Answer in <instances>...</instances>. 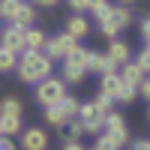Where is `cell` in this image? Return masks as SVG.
I'll use <instances>...</instances> for the list:
<instances>
[{"instance_id":"1","label":"cell","mask_w":150,"mask_h":150,"mask_svg":"<svg viewBox=\"0 0 150 150\" xmlns=\"http://www.w3.org/2000/svg\"><path fill=\"white\" fill-rule=\"evenodd\" d=\"M93 15H96V21H99V33H102L108 42L117 39V33L126 30L129 24H132V12H129V6H111V3H105L102 9H96Z\"/></svg>"},{"instance_id":"2","label":"cell","mask_w":150,"mask_h":150,"mask_svg":"<svg viewBox=\"0 0 150 150\" xmlns=\"http://www.w3.org/2000/svg\"><path fill=\"white\" fill-rule=\"evenodd\" d=\"M51 69H54V63L42 51H21V60H18V78L21 81L39 84L42 78H51Z\"/></svg>"},{"instance_id":"3","label":"cell","mask_w":150,"mask_h":150,"mask_svg":"<svg viewBox=\"0 0 150 150\" xmlns=\"http://www.w3.org/2000/svg\"><path fill=\"white\" fill-rule=\"evenodd\" d=\"M66 96V81L63 78H42L36 84V102L42 108H51V105H60Z\"/></svg>"},{"instance_id":"4","label":"cell","mask_w":150,"mask_h":150,"mask_svg":"<svg viewBox=\"0 0 150 150\" xmlns=\"http://www.w3.org/2000/svg\"><path fill=\"white\" fill-rule=\"evenodd\" d=\"M84 126V135H102V129H105V114L99 111V105L93 102H81V108H78V117H75Z\"/></svg>"},{"instance_id":"5","label":"cell","mask_w":150,"mask_h":150,"mask_svg":"<svg viewBox=\"0 0 150 150\" xmlns=\"http://www.w3.org/2000/svg\"><path fill=\"white\" fill-rule=\"evenodd\" d=\"M75 48H78V42H75L69 33H60V36H54V39H48V45H45V51H42V54L54 63V60H66V57L75 51Z\"/></svg>"},{"instance_id":"6","label":"cell","mask_w":150,"mask_h":150,"mask_svg":"<svg viewBox=\"0 0 150 150\" xmlns=\"http://www.w3.org/2000/svg\"><path fill=\"white\" fill-rule=\"evenodd\" d=\"M21 150H48V132L42 126H27L21 132Z\"/></svg>"},{"instance_id":"7","label":"cell","mask_w":150,"mask_h":150,"mask_svg":"<svg viewBox=\"0 0 150 150\" xmlns=\"http://www.w3.org/2000/svg\"><path fill=\"white\" fill-rule=\"evenodd\" d=\"M0 48H9V51L21 54V51H24V27L9 24L6 30H0Z\"/></svg>"},{"instance_id":"8","label":"cell","mask_w":150,"mask_h":150,"mask_svg":"<svg viewBox=\"0 0 150 150\" xmlns=\"http://www.w3.org/2000/svg\"><path fill=\"white\" fill-rule=\"evenodd\" d=\"M87 72L105 75V72H117V66L108 60V54H102V51H90V54H87Z\"/></svg>"},{"instance_id":"9","label":"cell","mask_w":150,"mask_h":150,"mask_svg":"<svg viewBox=\"0 0 150 150\" xmlns=\"http://www.w3.org/2000/svg\"><path fill=\"white\" fill-rule=\"evenodd\" d=\"M105 54H108V60H111L114 66H123V63H129V57H132V48H129L126 42H120V39H111Z\"/></svg>"},{"instance_id":"10","label":"cell","mask_w":150,"mask_h":150,"mask_svg":"<svg viewBox=\"0 0 150 150\" xmlns=\"http://www.w3.org/2000/svg\"><path fill=\"white\" fill-rule=\"evenodd\" d=\"M45 45H48L45 30H36V27L24 30V51H45Z\"/></svg>"},{"instance_id":"11","label":"cell","mask_w":150,"mask_h":150,"mask_svg":"<svg viewBox=\"0 0 150 150\" xmlns=\"http://www.w3.org/2000/svg\"><path fill=\"white\" fill-rule=\"evenodd\" d=\"M117 75H120V81H123V84H126V87H135V90H138V84H141V81L147 78V75H144V72H141L138 66H135V63H132V60H129V63H123Z\"/></svg>"},{"instance_id":"12","label":"cell","mask_w":150,"mask_h":150,"mask_svg":"<svg viewBox=\"0 0 150 150\" xmlns=\"http://www.w3.org/2000/svg\"><path fill=\"white\" fill-rule=\"evenodd\" d=\"M63 33H69L72 39L78 42V39H84V36L90 33V21H87L84 15H72V18L66 21V30H63Z\"/></svg>"},{"instance_id":"13","label":"cell","mask_w":150,"mask_h":150,"mask_svg":"<svg viewBox=\"0 0 150 150\" xmlns=\"http://www.w3.org/2000/svg\"><path fill=\"white\" fill-rule=\"evenodd\" d=\"M120 87H123V81H120L117 72H105L102 78H99V93H105L108 99H114L120 93Z\"/></svg>"},{"instance_id":"14","label":"cell","mask_w":150,"mask_h":150,"mask_svg":"<svg viewBox=\"0 0 150 150\" xmlns=\"http://www.w3.org/2000/svg\"><path fill=\"white\" fill-rule=\"evenodd\" d=\"M84 75H87V69L81 66V63H75V60H63V78L69 81V84H81L84 81Z\"/></svg>"},{"instance_id":"15","label":"cell","mask_w":150,"mask_h":150,"mask_svg":"<svg viewBox=\"0 0 150 150\" xmlns=\"http://www.w3.org/2000/svg\"><path fill=\"white\" fill-rule=\"evenodd\" d=\"M33 21H36V6H30V3H21V9H18V15H15V21L12 24H18V27H33Z\"/></svg>"},{"instance_id":"16","label":"cell","mask_w":150,"mask_h":150,"mask_svg":"<svg viewBox=\"0 0 150 150\" xmlns=\"http://www.w3.org/2000/svg\"><path fill=\"white\" fill-rule=\"evenodd\" d=\"M45 123L54 126V129H63L66 123H69V117L60 111V105H51V108H45Z\"/></svg>"},{"instance_id":"17","label":"cell","mask_w":150,"mask_h":150,"mask_svg":"<svg viewBox=\"0 0 150 150\" xmlns=\"http://www.w3.org/2000/svg\"><path fill=\"white\" fill-rule=\"evenodd\" d=\"M21 99H15V96H6L3 102H0V117H21Z\"/></svg>"},{"instance_id":"18","label":"cell","mask_w":150,"mask_h":150,"mask_svg":"<svg viewBox=\"0 0 150 150\" xmlns=\"http://www.w3.org/2000/svg\"><path fill=\"white\" fill-rule=\"evenodd\" d=\"M21 3H24V0H0V18H6L12 24L15 15H18V9H21Z\"/></svg>"},{"instance_id":"19","label":"cell","mask_w":150,"mask_h":150,"mask_svg":"<svg viewBox=\"0 0 150 150\" xmlns=\"http://www.w3.org/2000/svg\"><path fill=\"white\" fill-rule=\"evenodd\" d=\"M0 132H3L6 138L18 135L21 132V117H0Z\"/></svg>"},{"instance_id":"20","label":"cell","mask_w":150,"mask_h":150,"mask_svg":"<svg viewBox=\"0 0 150 150\" xmlns=\"http://www.w3.org/2000/svg\"><path fill=\"white\" fill-rule=\"evenodd\" d=\"M15 66H18V54L9 48H0V72H12Z\"/></svg>"},{"instance_id":"21","label":"cell","mask_w":150,"mask_h":150,"mask_svg":"<svg viewBox=\"0 0 150 150\" xmlns=\"http://www.w3.org/2000/svg\"><path fill=\"white\" fill-rule=\"evenodd\" d=\"M78 108H81V102H78V99H75V96H63V102H60V111H63V114L69 117V120H75V117H78Z\"/></svg>"},{"instance_id":"22","label":"cell","mask_w":150,"mask_h":150,"mask_svg":"<svg viewBox=\"0 0 150 150\" xmlns=\"http://www.w3.org/2000/svg\"><path fill=\"white\" fill-rule=\"evenodd\" d=\"M135 99H138V90H135V87H126V84H123V87H120V93L114 96V102H123V105H132Z\"/></svg>"},{"instance_id":"23","label":"cell","mask_w":150,"mask_h":150,"mask_svg":"<svg viewBox=\"0 0 150 150\" xmlns=\"http://www.w3.org/2000/svg\"><path fill=\"white\" fill-rule=\"evenodd\" d=\"M132 63L138 66V69H141L144 75H150V48H147V45H144L141 51H138V60H132Z\"/></svg>"},{"instance_id":"24","label":"cell","mask_w":150,"mask_h":150,"mask_svg":"<svg viewBox=\"0 0 150 150\" xmlns=\"http://www.w3.org/2000/svg\"><path fill=\"white\" fill-rule=\"evenodd\" d=\"M66 129H69V138H63V141H81V135H84V126L78 120H69L66 123Z\"/></svg>"},{"instance_id":"25","label":"cell","mask_w":150,"mask_h":150,"mask_svg":"<svg viewBox=\"0 0 150 150\" xmlns=\"http://www.w3.org/2000/svg\"><path fill=\"white\" fill-rule=\"evenodd\" d=\"M105 135H111V138L117 141V147H120V150H123V147L129 144V132H126V126H123V129H108Z\"/></svg>"},{"instance_id":"26","label":"cell","mask_w":150,"mask_h":150,"mask_svg":"<svg viewBox=\"0 0 150 150\" xmlns=\"http://www.w3.org/2000/svg\"><path fill=\"white\" fill-rule=\"evenodd\" d=\"M93 102L99 105V111H102V114H111V111H114V99H108L105 93H99V96L93 99Z\"/></svg>"},{"instance_id":"27","label":"cell","mask_w":150,"mask_h":150,"mask_svg":"<svg viewBox=\"0 0 150 150\" xmlns=\"http://www.w3.org/2000/svg\"><path fill=\"white\" fill-rule=\"evenodd\" d=\"M96 150H120V147H117V141L111 138V135L102 132V135H99V141H96Z\"/></svg>"},{"instance_id":"28","label":"cell","mask_w":150,"mask_h":150,"mask_svg":"<svg viewBox=\"0 0 150 150\" xmlns=\"http://www.w3.org/2000/svg\"><path fill=\"white\" fill-rule=\"evenodd\" d=\"M138 96L144 99V102H150V75H147V78L138 84Z\"/></svg>"},{"instance_id":"29","label":"cell","mask_w":150,"mask_h":150,"mask_svg":"<svg viewBox=\"0 0 150 150\" xmlns=\"http://www.w3.org/2000/svg\"><path fill=\"white\" fill-rule=\"evenodd\" d=\"M66 6H69V9H75V15H81V12L87 9V3H84V0H66Z\"/></svg>"},{"instance_id":"30","label":"cell","mask_w":150,"mask_h":150,"mask_svg":"<svg viewBox=\"0 0 150 150\" xmlns=\"http://www.w3.org/2000/svg\"><path fill=\"white\" fill-rule=\"evenodd\" d=\"M141 36H144V42H147V48H150V18L141 21Z\"/></svg>"},{"instance_id":"31","label":"cell","mask_w":150,"mask_h":150,"mask_svg":"<svg viewBox=\"0 0 150 150\" xmlns=\"http://www.w3.org/2000/svg\"><path fill=\"white\" fill-rule=\"evenodd\" d=\"M0 150H18V147H15V141H12V138L0 135Z\"/></svg>"},{"instance_id":"32","label":"cell","mask_w":150,"mask_h":150,"mask_svg":"<svg viewBox=\"0 0 150 150\" xmlns=\"http://www.w3.org/2000/svg\"><path fill=\"white\" fill-rule=\"evenodd\" d=\"M84 3H87V9H90V12H96V9H102L108 0H84Z\"/></svg>"},{"instance_id":"33","label":"cell","mask_w":150,"mask_h":150,"mask_svg":"<svg viewBox=\"0 0 150 150\" xmlns=\"http://www.w3.org/2000/svg\"><path fill=\"white\" fill-rule=\"evenodd\" d=\"M129 147H132V150H150V141L138 138V141H129Z\"/></svg>"},{"instance_id":"34","label":"cell","mask_w":150,"mask_h":150,"mask_svg":"<svg viewBox=\"0 0 150 150\" xmlns=\"http://www.w3.org/2000/svg\"><path fill=\"white\" fill-rule=\"evenodd\" d=\"M63 150H87V147H81V141H63Z\"/></svg>"},{"instance_id":"35","label":"cell","mask_w":150,"mask_h":150,"mask_svg":"<svg viewBox=\"0 0 150 150\" xmlns=\"http://www.w3.org/2000/svg\"><path fill=\"white\" fill-rule=\"evenodd\" d=\"M33 3H36V6H57L60 0H33Z\"/></svg>"},{"instance_id":"36","label":"cell","mask_w":150,"mask_h":150,"mask_svg":"<svg viewBox=\"0 0 150 150\" xmlns=\"http://www.w3.org/2000/svg\"><path fill=\"white\" fill-rule=\"evenodd\" d=\"M117 3H120V6H132L135 0H117Z\"/></svg>"},{"instance_id":"37","label":"cell","mask_w":150,"mask_h":150,"mask_svg":"<svg viewBox=\"0 0 150 150\" xmlns=\"http://www.w3.org/2000/svg\"><path fill=\"white\" fill-rule=\"evenodd\" d=\"M147 117H150V111H147Z\"/></svg>"},{"instance_id":"38","label":"cell","mask_w":150,"mask_h":150,"mask_svg":"<svg viewBox=\"0 0 150 150\" xmlns=\"http://www.w3.org/2000/svg\"><path fill=\"white\" fill-rule=\"evenodd\" d=\"M90 150H96V147H90Z\"/></svg>"},{"instance_id":"39","label":"cell","mask_w":150,"mask_h":150,"mask_svg":"<svg viewBox=\"0 0 150 150\" xmlns=\"http://www.w3.org/2000/svg\"><path fill=\"white\" fill-rule=\"evenodd\" d=\"M0 135H3V132H0Z\"/></svg>"},{"instance_id":"40","label":"cell","mask_w":150,"mask_h":150,"mask_svg":"<svg viewBox=\"0 0 150 150\" xmlns=\"http://www.w3.org/2000/svg\"><path fill=\"white\" fill-rule=\"evenodd\" d=\"M0 21H3V18H0Z\"/></svg>"}]
</instances>
